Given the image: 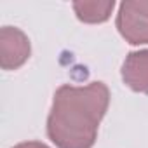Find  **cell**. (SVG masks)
Instances as JSON below:
<instances>
[{"label":"cell","instance_id":"6da1fadb","mask_svg":"<svg viewBox=\"0 0 148 148\" xmlns=\"http://www.w3.org/2000/svg\"><path fill=\"white\" fill-rule=\"evenodd\" d=\"M108 105L110 91L103 82L61 86L47 117L49 139L58 148H92Z\"/></svg>","mask_w":148,"mask_h":148},{"label":"cell","instance_id":"7a4b0ae2","mask_svg":"<svg viewBox=\"0 0 148 148\" xmlns=\"http://www.w3.org/2000/svg\"><path fill=\"white\" fill-rule=\"evenodd\" d=\"M117 30L131 45L148 44V2H122L117 14Z\"/></svg>","mask_w":148,"mask_h":148},{"label":"cell","instance_id":"3957f363","mask_svg":"<svg viewBox=\"0 0 148 148\" xmlns=\"http://www.w3.org/2000/svg\"><path fill=\"white\" fill-rule=\"evenodd\" d=\"M30 40L19 28L4 26L0 30V66L4 70H18L30 58Z\"/></svg>","mask_w":148,"mask_h":148},{"label":"cell","instance_id":"277c9868","mask_svg":"<svg viewBox=\"0 0 148 148\" xmlns=\"http://www.w3.org/2000/svg\"><path fill=\"white\" fill-rule=\"evenodd\" d=\"M122 80L131 91L148 94V49L132 51L125 56Z\"/></svg>","mask_w":148,"mask_h":148},{"label":"cell","instance_id":"5b68a950","mask_svg":"<svg viewBox=\"0 0 148 148\" xmlns=\"http://www.w3.org/2000/svg\"><path fill=\"white\" fill-rule=\"evenodd\" d=\"M113 7H115L113 0H106V2H73V11H75L77 18L82 23H89V25L108 21Z\"/></svg>","mask_w":148,"mask_h":148},{"label":"cell","instance_id":"8992f818","mask_svg":"<svg viewBox=\"0 0 148 148\" xmlns=\"http://www.w3.org/2000/svg\"><path fill=\"white\" fill-rule=\"evenodd\" d=\"M12 148H49L45 143H40V141H25V143H19Z\"/></svg>","mask_w":148,"mask_h":148}]
</instances>
